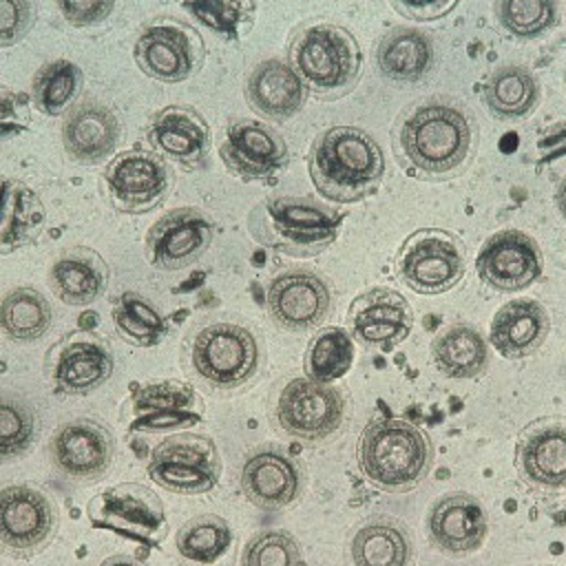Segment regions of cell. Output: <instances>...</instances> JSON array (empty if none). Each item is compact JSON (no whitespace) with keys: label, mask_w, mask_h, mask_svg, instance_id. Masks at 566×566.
<instances>
[{"label":"cell","mask_w":566,"mask_h":566,"mask_svg":"<svg viewBox=\"0 0 566 566\" xmlns=\"http://www.w3.org/2000/svg\"><path fill=\"white\" fill-rule=\"evenodd\" d=\"M473 137V124L460 104L431 97L400 117L396 150L416 175L451 179L469 164Z\"/></svg>","instance_id":"obj_1"},{"label":"cell","mask_w":566,"mask_h":566,"mask_svg":"<svg viewBox=\"0 0 566 566\" xmlns=\"http://www.w3.org/2000/svg\"><path fill=\"white\" fill-rule=\"evenodd\" d=\"M314 188L338 203H354L369 197L385 172V157L378 142L356 126H332L323 130L307 157Z\"/></svg>","instance_id":"obj_2"},{"label":"cell","mask_w":566,"mask_h":566,"mask_svg":"<svg viewBox=\"0 0 566 566\" xmlns=\"http://www.w3.org/2000/svg\"><path fill=\"white\" fill-rule=\"evenodd\" d=\"M287 64L307 93L321 99H338L356 86L363 55L347 29L332 22H307L292 33Z\"/></svg>","instance_id":"obj_3"},{"label":"cell","mask_w":566,"mask_h":566,"mask_svg":"<svg viewBox=\"0 0 566 566\" xmlns=\"http://www.w3.org/2000/svg\"><path fill=\"white\" fill-rule=\"evenodd\" d=\"M343 214L312 197H268L250 219L252 237L287 256L310 259L332 245L340 232Z\"/></svg>","instance_id":"obj_4"},{"label":"cell","mask_w":566,"mask_h":566,"mask_svg":"<svg viewBox=\"0 0 566 566\" xmlns=\"http://www.w3.org/2000/svg\"><path fill=\"white\" fill-rule=\"evenodd\" d=\"M431 442L422 429L402 418L371 420L358 444V464L367 482L389 493L416 489L431 469Z\"/></svg>","instance_id":"obj_5"},{"label":"cell","mask_w":566,"mask_h":566,"mask_svg":"<svg viewBox=\"0 0 566 566\" xmlns=\"http://www.w3.org/2000/svg\"><path fill=\"white\" fill-rule=\"evenodd\" d=\"M467 272L464 245L440 228L409 234L396 256V274L418 294H440L455 287Z\"/></svg>","instance_id":"obj_6"},{"label":"cell","mask_w":566,"mask_h":566,"mask_svg":"<svg viewBox=\"0 0 566 566\" xmlns=\"http://www.w3.org/2000/svg\"><path fill=\"white\" fill-rule=\"evenodd\" d=\"M190 363L203 382L217 389H234L256 374L259 343L241 325L212 323L195 336Z\"/></svg>","instance_id":"obj_7"},{"label":"cell","mask_w":566,"mask_h":566,"mask_svg":"<svg viewBox=\"0 0 566 566\" xmlns=\"http://www.w3.org/2000/svg\"><path fill=\"white\" fill-rule=\"evenodd\" d=\"M203 40L195 27L159 15L142 27L133 55L137 66L153 80L181 82L197 73L203 64Z\"/></svg>","instance_id":"obj_8"},{"label":"cell","mask_w":566,"mask_h":566,"mask_svg":"<svg viewBox=\"0 0 566 566\" xmlns=\"http://www.w3.org/2000/svg\"><path fill=\"white\" fill-rule=\"evenodd\" d=\"M86 515L95 528L113 531L150 548L159 546L168 531L157 493L135 482H124L95 495L86 504Z\"/></svg>","instance_id":"obj_9"},{"label":"cell","mask_w":566,"mask_h":566,"mask_svg":"<svg viewBox=\"0 0 566 566\" xmlns=\"http://www.w3.org/2000/svg\"><path fill=\"white\" fill-rule=\"evenodd\" d=\"M148 475L175 493H206L217 486L221 475L217 444L195 433L170 436L153 449Z\"/></svg>","instance_id":"obj_10"},{"label":"cell","mask_w":566,"mask_h":566,"mask_svg":"<svg viewBox=\"0 0 566 566\" xmlns=\"http://www.w3.org/2000/svg\"><path fill=\"white\" fill-rule=\"evenodd\" d=\"M515 469L537 495L566 493V418H539L524 427L515 444Z\"/></svg>","instance_id":"obj_11"},{"label":"cell","mask_w":566,"mask_h":566,"mask_svg":"<svg viewBox=\"0 0 566 566\" xmlns=\"http://www.w3.org/2000/svg\"><path fill=\"white\" fill-rule=\"evenodd\" d=\"M115 367L111 345L93 332H71L46 354V371L57 394L84 396L104 385Z\"/></svg>","instance_id":"obj_12"},{"label":"cell","mask_w":566,"mask_h":566,"mask_svg":"<svg viewBox=\"0 0 566 566\" xmlns=\"http://www.w3.org/2000/svg\"><path fill=\"white\" fill-rule=\"evenodd\" d=\"M104 184L119 210L148 212L168 197L172 175L157 153L135 148L111 159L104 170Z\"/></svg>","instance_id":"obj_13"},{"label":"cell","mask_w":566,"mask_h":566,"mask_svg":"<svg viewBox=\"0 0 566 566\" xmlns=\"http://www.w3.org/2000/svg\"><path fill=\"white\" fill-rule=\"evenodd\" d=\"M345 416L343 394L329 385L310 378L290 380L276 405L279 424L307 442H318L332 436Z\"/></svg>","instance_id":"obj_14"},{"label":"cell","mask_w":566,"mask_h":566,"mask_svg":"<svg viewBox=\"0 0 566 566\" xmlns=\"http://www.w3.org/2000/svg\"><path fill=\"white\" fill-rule=\"evenodd\" d=\"M57 509L46 493L29 484H11L0 491V544L27 555L40 551L55 533Z\"/></svg>","instance_id":"obj_15"},{"label":"cell","mask_w":566,"mask_h":566,"mask_svg":"<svg viewBox=\"0 0 566 566\" xmlns=\"http://www.w3.org/2000/svg\"><path fill=\"white\" fill-rule=\"evenodd\" d=\"M214 221L199 208H177L155 221L146 234L153 268L175 272L192 265L212 243Z\"/></svg>","instance_id":"obj_16"},{"label":"cell","mask_w":566,"mask_h":566,"mask_svg":"<svg viewBox=\"0 0 566 566\" xmlns=\"http://www.w3.org/2000/svg\"><path fill=\"white\" fill-rule=\"evenodd\" d=\"M130 431H168L192 427L203 418L201 396L181 380H159L135 387L126 402Z\"/></svg>","instance_id":"obj_17"},{"label":"cell","mask_w":566,"mask_h":566,"mask_svg":"<svg viewBox=\"0 0 566 566\" xmlns=\"http://www.w3.org/2000/svg\"><path fill=\"white\" fill-rule=\"evenodd\" d=\"M219 155L230 172L243 181L274 179L290 164L285 139L270 126L239 119L226 128Z\"/></svg>","instance_id":"obj_18"},{"label":"cell","mask_w":566,"mask_h":566,"mask_svg":"<svg viewBox=\"0 0 566 566\" xmlns=\"http://www.w3.org/2000/svg\"><path fill=\"white\" fill-rule=\"evenodd\" d=\"M265 303L279 327L287 332H307L327 316L332 294L323 276L294 268L272 279Z\"/></svg>","instance_id":"obj_19"},{"label":"cell","mask_w":566,"mask_h":566,"mask_svg":"<svg viewBox=\"0 0 566 566\" xmlns=\"http://www.w3.org/2000/svg\"><path fill=\"white\" fill-rule=\"evenodd\" d=\"M542 252L528 234L520 230H500L486 239L478 254L480 279L500 292L524 290L542 274Z\"/></svg>","instance_id":"obj_20"},{"label":"cell","mask_w":566,"mask_h":566,"mask_svg":"<svg viewBox=\"0 0 566 566\" xmlns=\"http://www.w3.org/2000/svg\"><path fill=\"white\" fill-rule=\"evenodd\" d=\"M347 325L352 336L365 347L394 349L409 336L413 312L396 290L374 287L354 298L347 310Z\"/></svg>","instance_id":"obj_21"},{"label":"cell","mask_w":566,"mask_h":566,"mask_svg":"<svg viewBox=\"0 0 566 566\" xmlns=\"http://www.w3.org/2000/svg\"><path fill=\"white\" fill-rule=\"evenodd\" d=\"M148 144L164 159L175 161L184 170H199L210 153V126L188 106L170 104L153 115L146 128Z\"/></svg>","instance_id":"obj_22"},{"label":"cell","mask_w":566,"mask_h":566,"mask_svg":"<svg viewBox=\"0 0 566 566\" xmlns=\"http://www.w3.org/2000/svg\"><path fill=\"white\" fill-rule=\"evenodd\" d=\"M53 464L73 480L102 478L115 453L113 436L106 427L91 418H77L62 424L51 438Z\"/></svg>","instance_id":"obj_23"},{"label":"cell","mask_w":566,"mask_h":566,"mask_svg":"<svg viewBox=\"0 0 566 566\" xmlns=\"http://www.w3.org/2000/svg\"><path fill=\"white\" fill-rule=\"evenodd\" d=\"M241 491L265 511L292 504L301 493L298 464L279 447H261L250 453L241 467Z\"/></svg>","instance_id":"obj_24"},{"label":"cell","mask_w":566,"mask_h":566,"mask_svg":"<svg viewBox=\"0 0 566 566\" xmlns=\"http://www.w3.org/2000/svg\"><path fill=\"white\" fill-rule=\"evenodd\" d=\"M119 135V117L111 106L97 99L75 104L62 124V144L66 155L84 166L104 161L115 150Z\"/></svg>","instance_id":"obj_25"},{"label":"cell","mask_w":566,"mask_h":566,"mask_svg":"<svg viewBox=\"0 0 566 566\" xmlns=\"http://www.w3.org/2000/svg\"><path fill=\"white\" fill-rule=\"evenodd\" d=\"M427 528L431 542L449 555H467L486 537V513L469 493H447L429 511Z\"/></svg>","instance_id":"obj_26"},{"label":"cell","mask_w":566,"mask_h":566,"mask_svg":"<svg viewBox=\"0 0 566 566\" xmlns=\"http://www.w3.org/2000/svg\"><path fill=\"white\" fill-rule=\"evenodd\" d=\"M245 99L259 115L272 122H285L305 106L307 88L287 62L272 57L250 71Z\"/></svg>","instance_id":"obj_27"},{"label":"cell","mask_w":566,"mask_h":566,"mask_svg":"<svg viewBox=\"0 0 566 566\" xmlns=\"http://www.w3.org/2000/svg\"><path fill=\"white\" fill-rule=\"evenodd\" d=\"M551 318L542 303L533 298L509 301L491 323V343L504 358L531 356L548 336Z\"/></svg>","instance_id":"obj_28"},{"label":"cell","mask_w":566,"mask_h":566,"mask_svg":"<svg viewBox=\"0 0 566 566\" xmlns=\"http://www.w3.org/2000/svg\"><path fill=\"white\" fill-rule=\"evenodd\" d=\"M108 283V268L104 259L88 248H71L62 252L49 270V285L53 294L66 305L95 303Z\"/></svg>","instance_id":"obj_29"},{"label":"cell","mask_w":566,"mask_h":566,"mask_svg":"<svg viewBox=\"0 0 566 566\" xmlns=\"http://www.w3.org/2000/svg\"><path fill=\"white\" fill-rule=\"evenodd\" d=\"M44 221L46 212L35 190L18 179H4L0 186V254L35 243Z\"/></svg>","instance_id":"obj_30"},{"label":"cell","mask_w":566,"mask_h":566,"mask_svg":"<svg viewBox=\"0 0 566 566\" xmlns=\"http://www.w3.org/2000/svg\"><path fill=\"white\" fill-rule=\"evenodd\" d=\"M234 531L212 513L188 520L175 537V548L181 566H232Z\"/></svg>","instance_id":"obj_31"},{"label":"cell","mask_w":566,"mask_h":566,"mask_svg":"<svg viewBox=\"0 0 566 566\" xmlns=\"http://www.w3.org/2000/svg\"><path fill=\"white\" fill-rule=\"evenodd\" d=\"M378 69L396 82H418L433 66V42L429 33L411 27L387 31L376 51Z\"/></svg>","instance_id":"obj_32"},{"label":"cell","mask_w":566,"mask_h":566,"mask_svg":"<svg viewBox=\"0 0 566 566\" xmlns=\"http://www.w3.org/2000/svg\"><path fill=\"white\" fill-rule=\"evenodd\" d=\"M411 537L396 520L376 517L365 522L352 539L354 566H411Z\"/></svg>","instance_id":"obj_33"},{"label":"cell","mask_w":566,"mask_h":566,"mask_svg":"<svg viewBox=\"0 0 566 566\" xmlns=\"http://www.w3.org/2000/svg\"><path fill=\"white\" fill-rule=\"evenodd\" d=\"M431 356L436 367L449 378H478L489 367L486 343L467 323H455L440 332L431 343Z\"/></svg>","instance_id":"obj_34"},{"label":"cell","mask_w":566,"mask_h":566,"mask_svg":"<svg viewBox=\"0 0 566 566\" xmlns=\"http://www.w3.org/2000/svg\"><path fill=\"white\" fill-rule=\"evenodd\" d=\"M484 104L497 119H517L528 115L539 97L535 75L520 64L495 69L482 86Z\"/></svg>","instance_id":"obj_35"},{"label":"cell","mask_w":566,"mask_h":566,"mask_svg":"<svg viewBox=\"0 0 566 566\" xmlns=\"http://www.w3.org/2000/svg\"><path fill=\"white\" fill-rule=\"evenodd\" d=\"M53 323L51 303L42 292L29 285L11 290L0 303V329L11 340H38Z\"/></svg>","instance_id":"obj_36"},{"label":"cell","mask_w":566,"mask_h":566,"mask_svg":"<svg viewBox=\"0 0 566 566\" xmlns=\"http://www.w3.org/2000/svg\"><path fill=\"white\" fill-rule=\"evenodd\" d=\"M111 316L117 334L135 347H155L168 334L166 316L137 292L115 296Z\"/></svg>","instance_id":"obj_37"},{"label":"cell","mask_w":566,"mask_h":566,"mask_svg":"<svg viewBox=\"0 0 566 566\" xmlns=\"http://www.w3.org/2000/svg\"><path fill=\"white\" fill-rule=\"evenodd\" d=\"M354 365V340L343 327H323L307 345L303 369L314 382H332Z\"/></svg>","instance_id":"obj_38"},{"label":"cell","mask_w":566,"mask_h":566,"mask_svg":"<svg viewBox=\"0 0 566 566\" xmlns=\"http://www.w3.org/2000/svg\"><path fill=\"white\" fill-rule=\"evenodd\" d=\"M84 75L82 69L71 60H53L44 64L35 77L31 88L33 106L44 115L64 113L77 97L82 88Z\"/></svg>","instance_id":"obj_39"},{"label":"cell","mask_w":566,"mask_h":566,"mask_svg":"<svg viewBox=\"0 0 566 566\" xmlns=\"http://www.w3.org/2000/svg\"><path fill=\"white\" fill-rule=\"evenodd\" d=\"M181 7L223 40L243 38L245 31H250L254 20V2L206 0V2H184Z\"/></svg>","instance_id":"obj_40"},{"label":"cell","mask_w":566,"mask_h":566,"mask_svg":"<svg viewBox=\"0 0 566 566\" xmlns=\"http://www.w3.org/2000/svg\"><path fill=\"white\" fill-rule=\"evenodd\" d=\"M500 24L520 40H531L548 31L557 20L555 2L546 0H502L495 4Z\"/></svg>","instance_id":"obj_41"},{"label":"cell","mask_w":566,"mask_h":566,"mask_svg":"<svg viewBox=\"0 0 566 566\" xmlns=\"http://www.w3.org/2000/svg\"><path fill=\"white\" fill-rule=\"evenodd\" d=\"M35 413L15 398L0 396V460L22 455L35 438Z\"/></svg>","instance_id":"obj_42"},{"label":"cell","mask_w":566,"mask_h":566,"mask_svg":"<svg viewBox=\"0 0 566 566\" xmlns=\"http://www.w3.org/2000/svg\"><path fill=\"white\" fill-rule=\"evenodd\" d=\"M243 566H303L298 542L285 531H261L243 548Z\"/></svg>","instance_id":"obj_43"},{"label":"cell","mask_w":566,"mask_h":566,"mask_svg":"<svg viewBox=\"0 0 566 566\" xmlns=\"http://www.w3.org/2000/svg\"><path fill=\"white\" fill-rule=\"evenodd\" d=\"M35 13L29 0H0V46L18 44L33 27Z\"/></svg>","instance_id":"obj_44"},{"label":"cell","mask_w":566,"mask_h":566,"mask_svg":"<svg viewBox=\"0 0 566 566\" xmlns=\"http://www.w3.org/2000/svg\"><path fill=\"white\" fill-rule=\"evenodd\" d=\"M29 124L27 97L0 86V139L24 130Z\"/></svg>","instance_id":"obj_45"},{"label":"cell","mask_w":566,"mask_h":566,"mask_svg":"<svg viewBox=\"0 0 566 566\" xmlns=\"http://www.w3.org/2000/svg\"><path fill=\"white\" fill-rule=\"evenodd\" d=\"M113 2L108 0H71V2H57V9L64 13L66 22L75 27H88L97 24L108 18L113 11Z\"/></svg>","instance_id":"obj_46"},{"label":"cell","mask_w":566,"mask_h":566,"mask_svg":"<svg viewBox=\"0 0 566 566\" xmlns=\"http://www.w3.org/2000/svg\"><path fill=\"white\" fill-rule=\"evenodd\" d=\"M458 2L449 0H433V2H394V9L402 15H409L413 20H438L447 15L451 9H455Z\"/></svg>","instance_id":"obj_47"},{"label":"cell","mask_w":566,"mask_h":566,"mask_svg":"<svg viewBox=\"0 0 566 566\" xmlns=\"http://www.w3.org/2000/svg\"><path fill=\"white\" fill-rule=\"evenodd\" d=\"M555 206L559 214L566 219V177H562V181L555 188Z\"/></svg>","instance_id":"obj_48"},{"label":"cell","mask_w":566,"mask_h":566,"mask_svg":"<svg viewBox=\"0 0 566 566\" xmlns=\"http://www.w3.org/2000/svg\"><path fill=\"white\" fill-rule=\"evenodd\" d=\"M99 566H146L133 557H126V555H115V557H108L104 559Z\"/></svg>","instance_id":"obj_49"},{"label":"cell","mask_w":566,"mask_h":566,"mask_svg":"<svg viewBox=\"0 0 566 566\" xmlns=\"http://www.w3.org/2000/svg\"><path fill=\"white\" fill-rule=\"evenodd\" d=\"M564 84H566V75H564Z\"/></svg>","instance_id":"obj_50"}]
</instances>
